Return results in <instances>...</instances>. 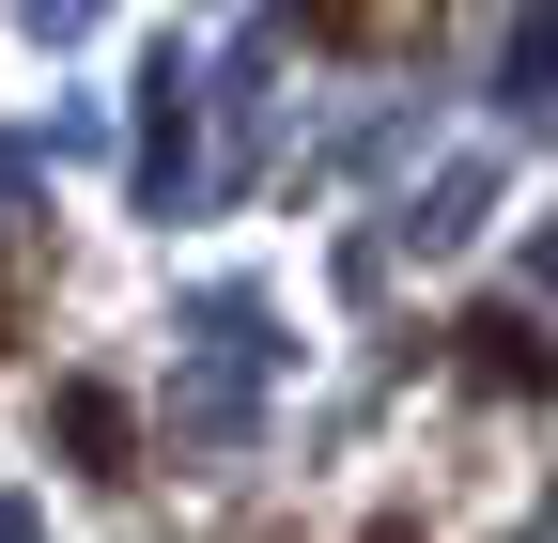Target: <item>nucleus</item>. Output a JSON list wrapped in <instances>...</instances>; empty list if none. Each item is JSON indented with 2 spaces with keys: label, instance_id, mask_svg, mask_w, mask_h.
<instances>
[{
  "label": "nucleus",
  "instance_id": "obj_1",
  "mask_svg": "<svg viewBox=\"0 0 558 543\" xmlns=\"http://www.w3.org/2000/svg\"><path fill=\"white\" fill-rule=\"evenodd\" d=\"M450 373L497 388V403H558V342H543V311H512V295L450 311Z\"/></svg>",
  "mask_w": 558,
  "mask_h": 543
},
{
  "label": "nucleus",
  "instance_id": "obj_2",
  "mask_svg": "<svg viewBox=\"0 0 558 543\" xmlns=\"http://www.w3.org/2000/svg\"><path fill=\"white\" fill-rule=\"evenodd\" d=\"M62 435H78V466H94V482H124V466H140V420H124V388H62Z\"/></svg>",
  "mask_w": 558,
  "mask_h": 543
},
{
  "label": "nucleus",
  "instance_id": "obj_3",
  "mask_svg": "<svg viewBox=\"0 0 558 543\" xmlns=\"http://www.w3.org/2000/svg\"><path fill=\"white\" fill-rule=\"evenodd\" d=\"M435 16H357V0H311L295 16V47H341V62H373V47H418Z\"/></svg>",
  "mask_w": 558,
  "mask_h": 543
},
{
  "label": "nucleus",
  "instance_id": "obj_4",
  "mask_svg": "<svg viewBox=\"0 0 558 543\" xmlns=\"http://www.w3.org/2000/svg\"><path fill=\"white\" fill-rule=\"evenodd\" d=\"M0 342H16V280H0Z\"/></svg>",
  "mask_w": 558,
  "mask_h": 543
},
{
  "label": "nucleus",
  "instance_id": "obj_5",
  "mask_svg": "<svg viewBox=\"0 0 558 543\" xmlns=\"http://www.w3.org/2000/svg\"><path fill=\"white\" fill-rule=\"evenodd\" d=\"M357 543H418V528H357Z\"/></svg>",
  "mask_w": 558,
  "mask_h": 543
}]
</instances>
